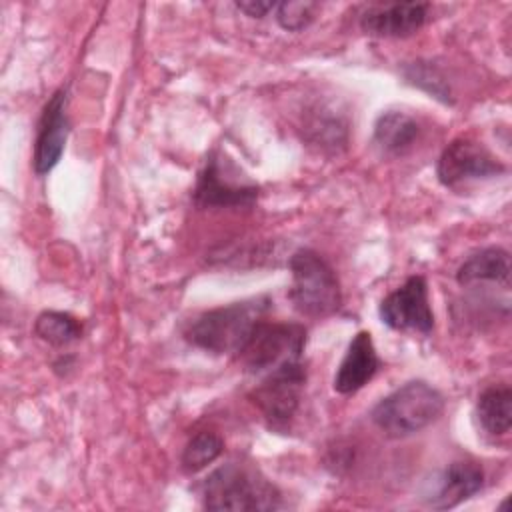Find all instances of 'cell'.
Returning <instances> with one entry per match:
<instances>
[{
	"instance_id": "6",
	"label": "cell",
	"mask_w": 512,
	"mask_h": 512,
	"mask_svg": "<svg viewBox=\"0 0 512 512\" xmlns=\"http://www.w3.org/2000/svg\"><path fill=\"white\" fill-rule=\"evenodd\" d=\"M306 384V368L300 362L284 364L268 374L252 388L248 398L260 410L272 430L286 432L294 420Z\"/></svg>"
},
{
	"instance_id": "4",
	"label": "cell",
	"mask_w": 512,
	"mask_h": 512,
	"mask_svg": "<svg viewBox=\"0 0 512 512\" xmlns=\"http://www.w3.org/2000/svg\"><path fill=\"white\" fill-rule=\"evenodd\" d=\"M292 286L288 298L296 312L320 318L336 312L342 302V290L332 266L314 250L300 248L290 262Z\"/></svg>"
},
{
	"instance_id": "9",
	"label": "cell",
	"mask_w": 512,
	"mask_h": 512,
	"mask_svg": "<svg viewBox=\"0 0 512 512\" xmlns=\"http://www.w3.org/2000/svg\"><path fill=\"white\" fill-rule=\"evenodd\" d=\"M378 314L392 330L430 334L434 328V312L428 300L426 278L420 274L408 276L400 288L380 302Z\"/></svg>"
},
{
	"instance_id": "21",
	"label": "cell",
	"mask_w": 512,
	"mask_h": 512,
	"mask_svg": "<svg viewBox=\"0 0 512 512\" xmlns=\"http://www.w3.org/2000/svg\"><path fill=\"white\" fill-rule=\"evenodd\" d=\"M236 8L240 12H244L250 18H262L266 16L270 10L276 8V2H264V0H240L236 2Z\"/></svg>"
},
{
	"instance_id": "18",
	"label": "cell",
	"mask_w": 512,
	"mask_h": 512,
	"mask_svg": "<svg viewBox=\"0 0 512 512\" xmlns=\"http://www.w3.org/2000/svg\"><path fill=\"white\" fill-rule=\"evenodd\" d=\"M224 450V440L210 430L196 432L184 446L180 464L186 474H196L212 464Z\"/></svg>"
},
{
	"instance_id": "3",
	"label": "cell",
	"mask_w": 512,
	"mask_h": 512,
	"mask_svg": "<svg viewBox=\"0 0 512 512\" xmlns=\"http://www.w3.org/2000/svg\"><path fill=\"white\" fill-rule=\"evenodd\" d=\"M446 400L438 388L424 380H410L384 396L370 412L372 422L390 438L412 436L434 424Z\"/></svg>"
},
{
	"instance_id": "8",
	"label": "cell",
	"mask_w": 512,
	"mask_h": 512,
	"mask_svg": "<svg viewBox=\"0 0 512 512\" xmlns=\"http://www.w3.org/2000/svg\"><path fill=\"white\" fill-rule=\"evenodd\" d=\"M230 170L232 164L222 162L216 152L208 156L192 194L198 208H240L256 202L260 188L254 182H240V172Z\"/></svg>"
},
{
	"instance_id": "20",
	"label": "cell",
	"mask_w": 512,
	"mask_h": 512,
	"mask_svg": "<svg viewBox=\"0 0 512 512\" xmlns=\"http://www.w3.org/2000/svg\"><path fill=\"white\" fill-rule=\"evenodd\" d=\"M320 4L298 0V2H280L276 4V20L288 32H300L312 24Z\"/></svg>"
},
{
	"instance_id": "13",
	"label": "cell",
	"mask_w": 512,
	"mask_h": 512,
	"mask_svg": "<svg viewBox=\"0 0 512 512\" xmlns=\"http://www.w3.org/2000/svg\"><path fill=\"white\" fill-rule=\"evenodd\" d=\"M380 368L372 336L368 330H360L348 344L346 354L334 374V390L342 396L356 394L364 388Z\"/></svg>"
},
{
	"instance_id": "5",
	"label": "cell",
	"mask_w": 512,
	"mask_h": 512,
	"mask_svg": "<svg viewBox=\"0 0 512 512\" xmlns=\"http://www.w3.org/2000/svg\"><path fill=\"white\" fill-rule=\"evenodd\" d=\"M306 346V328L296 322H266L254 326L236 358L250 374H268L284 364L300 362Z\"/></svg>"
},
{
	"instance_id": "10",
	"label": "cell",
	"mask_w": 512,
	"mask_h": 512,
	"mask_svg": "<svg viewBox=\"0 0 512 512\" xmlns=\"http://www.w3.org/2000/svg\"><path fill=\"white\" fill-rule=\"evenodd\" d=\"M70 124L66 116V90L58 88L44 104L32 154V168L38 176H46L62 158Z\"/></svg>"
},
{
	"instance_id": "12",
	"label": "cell",
	"mask_w": 512,
	"mask_h": 512,
	"mask_svg": "<svg viewBox=\"0 0 512 512\" xmlns=\"http://www.w3.org/2000/svg\"><path fill=\"white\" fill-rule=\"evenodd\" d=\"M430 6L426 2H402L368 8L360 26L366 34L378 38H408L416 34L428 18Z\"/></svg>"
},
{
	"instance_id": "7",
	"label": "cell",
	"mask_w": 512,
	"mask_h": 512,
	"mask_svg": "<svg viewBox=\"0 0 512 512\" xmlns=\"http://www.w3.org/2000/svg\"><path fill=\"white\" fill-rule=\"evenodd\" d=\"M506 166L478 140L470 136L454 138L436 162V176L446 188H460L468 182L500 176Z\"/></svg>"
},
{
	"instance_id": "2",
	"label": "cell",
	"mask_w": 512,
	"mask_h": 512,
	"mask_svg": "<svg viewBox=\"0 0 512 512\" xmlns=\"http://www.w3.org/2000/svg\"><path fill=\"white\" fill-rule=\"evenodd\" d=\"M202 504L208 510H276L282 506V494L258 470L228 462L204 478Z\"/></svg>"
},
{
	"instance_id": "16",
	"label": "cell",
	"mask_w": 512,
	"mask_h": 512,
	"mask_svg": "<svg viewBox=\"0 0 512 512\" xmlns=\"http://www.w3.org/2000/svg\"><path fill=\"white\" fill-rule=\"evenodd\" d=\"M476 418L488 434H508L512 428V388L508 384L488 386L476 400Z\"/></svg>"
},
{
	"instance_id": "17",
	"label": "cell",
	"mask_w": 512,
	"mask_h": 512,
	"mask_svg": "<svg viewBox=\"0 0 512 512\" xmlns=\"http://www.w3.org/2000/svg\"><path fill=\"white\" fill-rule=\"evenodd\" d=\"M82 324L68 312L44 310L36 316L34 334L50 346H68L82 338Z\"/></svg>"
},
{
	"instance_id": "11",
	"label": "cell",
	"mask_w": 512,
	"mask_h": 512,
	"mask_svg": "<svg viewBox=\"0 0 512 512\" xmlns=\"http://www.w3.org/2000/svg\"><path fill=\"white\" fill-rule=\"evenodd\" d=\"M484 486V470L474 460H454L422 496L434 510H450L472 498Z\"/></svg>"
},
{
	"instance_id": "15",
	"label": "cell",
	"mask_w": 512,
	"mask_h": 512,
	"mask_svg": "<svg viewBox=\"0 0 512 512\" xmlns=\"http://www.w3.org/2000/svg\"><path fill=\"white\" fill-rule=\"evenodd\" d=\"M420 134L418 122L400 110H386L376 118L374 144L388 156L408 152Z\"/></svg>"
},
{
	"instance_id": "14",
	"label": "cell",
	"mask_w": 512,
	"mask_h": 512,
	"mask_svg": "<svg viewBox=\"0 0 512 512\" xmlns=\"http://www.w3.org/2000/svg\"><path fill=\"white\" fill-rule=\"evenodd\" d=\"M456 280L462 286H470L476 282H496L508 286L510 280V254L500 246H488L474 252L466 258L458 272Z\"/></svg>"
},
{
	"instance_id": "1",
	"label": "cell",
	"mask_w": 512,
	"mask_h": 512,
	"mask_svg": "<svg viewBox=\"0 0 512 512\" xmlns=\"http://www.w3.org/2000/svg\"><path fill=\"white\" fill-rule=\"evenodd\" d=\"M268 308V296H254L206 310L188 322L184 338L204 352L236 356Z\"/></svg>"
},
{
	"instance_id": "19",
	"label": "cell",
	"mask_w": 512,
	"mask_h": 512,
	"mask_svg": "<svg viewBox=\"0 0 512 512\" xmlns=\"http://www.w3.org/2000/svg\"><path fill=\"white\" fill-rule=\"evenodd\" d=\"M404 76L408 78V82L416 84L418 88L426 90L428 94H432L434 98L442 100V102H452L450 98V88L444 82L442 74L430 64V62H412L404 68Z\"/></svg>"
}]
</instances>
